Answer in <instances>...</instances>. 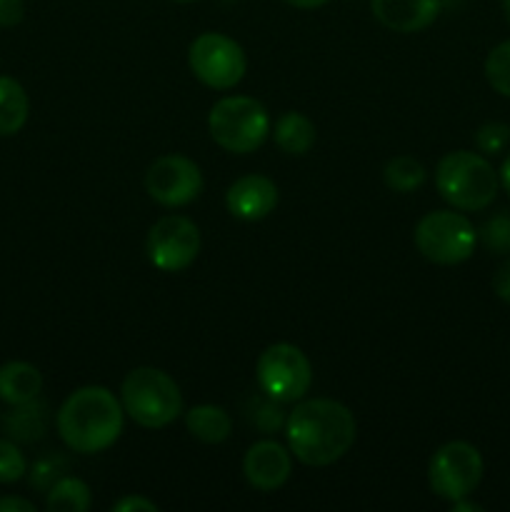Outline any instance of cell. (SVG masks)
I'll use <instances>...</instances> for the list:
<instances>
[{
    "label": "cell",
    "instance_id": "1",
    "mask_svg": "<svg viewBox=\"0 0 510 512\" xmlns=\"http://www.w3.org/2000/svg\"><path fill=\"white\" fill-rule=\"evenodd\" d=\"M285 438L300 463L325 468L350 453L358 438V425L353 413L338 400H303L285 418Z\"/></svg>",
    "mask_w": 510,
    "mask_h": 512
},
{
    "label": "cell",
    "instance_id": "2",
    "mask_svg": "<svg viewBox=\"0 0 510 512\" xmlns=\"http://www.w3.org/2000/svg\"><path fill=\"white\" fill-rule=\"evenodd\" d=\"M123 403L103 385H88L65 398L58 410V433L73 453L108 450L123 433Z\"/></svg>",
    "mask_w": 510,
    "mask_h": 512
},
{
    "label": "cell",
    "instance_id": "3",
    "mask_svg": "<svg viewBox=\"0 0 510 512\" xmlns=\"http://www.w3.org/2000/svg\"><path fill=\"white\" fill-rule=\"evenodd\" d=\"M435 185L445 203L455 210L478 213L485 210L500 190V178L493 165L480 153L470 150H455L440 158L435 170Z\"/></svg>",
    "mask_w": 510,
    "mask_h": 512
},
{
    "label": "cell",
    "instance_id": "4",
    "mask_svg": "<svg viewBox=\"0 0 510 512\" xmlns=\"http://www.w3.org/2000/svg\"><path fill=\"white\" fill-rule=\"evenodd\" d=\"M120 403L135 423L148 430L165 428L183 413L178 383L158 368L130 370L120 388Z\"/></svg>",
    "mask_w": 510,
    "mask_h": 512
},
{
    "label": "cell",
    "instance_id": "5",
    "mask_svg": "<svg viewBox=\"0 0 510 512\" xmlns=\"http://www.w3.org/2000/svg\"><path fill=\"white\" fill-rule=\"evenodd\" d=\"M208 128L215 143L235 155L255 153L270 133V115L260 100L228 95L210 108Z\"/></svg>",
    "mask_w": 510,
    "mask_h": 512
},
{
    "label": "cell",
    "instance_id": "6",
    "mask_svg": "<svg viewBox=\"0 0 510 512\" xmlns=\"http://www.w3.org/2000/svg\"><path fill=\"white\" fill-rule=\"evenodd\" d=\"M478 233L463 213L433 210L415 225V248L435 265H458L473 255Z\"/></svg>",
    "mask_w": 510,
    "mask_h": 512
},
{
    "label": "cell",
    "instance_id": "7",
    "mask_svg": "<svg viewBox=\"0 0 510 512\" xmlns=\"http://www.w3.org/2000/svg\"><path fill=\"white\" fill-rule=\"evenodd\" d=\"M255 378L260 390L275 403H298L313 385V368L298 345L275 343L260 353Z\"/></svg>",
    "mask_w": 510,
    "mask_h": 512
},
{
    "label": "cell",
    "instance_id": "8",
    "mask_svg": "<svg viewBox=\"0 0 510 512\" xmlns=\"http://www.w3.org/2000/svg\"><path fill=\"white\" fill-rule=\"evenodd\" d=\"M483 458L478 448L465 440H453L435 450L428 465V485L438 498L455 500L468 498L483 480Z\"/></svg>",
    "mask_w": 510,
    "mask_h": 512
},
{
    "label": "cell",
    "instance_id": "9",
    "mask_svg": "<svg viewBox=\"0 0 510 512\" xmlns=\"http://www.w3.org/2000/svg\"><path fill=\"white\" fill-rule=\"evenodd\" d=\"M188 63L195 78L215 90H230L243 80L248 60L243 48L223 33H203L190 43Z\"/></svg>",
    "mask_w": 510,
    "mask_h": 512
},
{
    "label": "cell",
    "instance_id": "10",
    "mask_svg": "<svg viewBox=\"0 0 510 512\" xmlns=\"http://www.w3.org/2000/svg\"><path fill=\"white\" fill-rule=\"evenodd\" d=\"M148 260L163 273H180L190 268L200 253V230L198 225L183 215H165L150 228Z\"/></svg>",
    "mask_w": 510,
    "mask_h": 512
},
{
    "label": "cell",
    "instance_id": "11",
    "mask_svg": "<svg viewBox=\"0 0 510 512\" xmlns=\"http://www.w3.org/2000/svg\"><path fill=\"white\" fill-rule=\"evenodd\" d=\"M145 190L163 208H183L203 190V173L185 155H163L145 173Z\"/></svg>",
    "mask_w": 510,
    "mask_h": 512
},
{
    "label": "cell",
    "instance_id": "12",
    "mask_svg": "<svg viewBox=\"0 0 510 512\" xmlns=\"http://www.w3.org/2000/svg\"><path fill=\"white\" fill-rule=\"evenodd\" d=\"M290 470H293L290 453L275 440H260L250 445L243 458L245 480L260 493H273L283 488L290 478Z\"/></svg>",
    "mask_w": 510,
    "mask_h": 512
},
{
    "label": "cell",
    "instance_id": "13",
    "mask_svg": "<svg viewBox=\"0 0 510 512\" xmlns=\"http://www.w3.org/2000/svg\"><path fill=\"white\" fill-rule=\"evenodd\" d=\"M225 205L230 215L240 220H248V223L263 220L278 205V185L265 175H243L228 188Z\"/></svg>",
    "mask_w": 510,
    "mask_h": 512
},
{
    "label": "cell",
    "instance_id": "14",
    "mask_svg": "<svg viewBox=\"0 0 510 512\" xmlns=\"http://www.w3.org/2000/svg\"><path fill=\"white\" fill-rule=\"evenodd\" d=\"M370 10L393 33H418L435 23L440 0H370Z\"/></svg>",
    "mask_w": 510,
    "mask_h": 512
},
{
    "label": "cell",
    "instance_id": "15",
    "mask_svg": "<svg viewBox=\"0 0 510 512\" xmlns=\"http://www.w3.org/2000/svg\"><path fill=\"white\" fill-rule=\"evenodd\" d=\"M43 390V375L35 365L13 360L0 365V400L8 405H23L35 400Z\"/></svg>",
    "mask_w": 510,
    "mask_h": 512
},
{
    "label": "cell",
    "instance_id": "16",
    "mask_svg": "<svg viewBox=\"0 0 510 512\" xmlns=\"http://www.w3.org/2000/svg\"><path fill=\"white\" fill-rule=\"evenodd\" d=\"M3 428L10 440H18V443H35V440L43 438L45 430H48V408H45L38 398L23 405H13V410L5 413Z\"/></svg>",
    "mask_w": 510,
    "mask_h": 512
},
{
    "label": "cell",
    "instance_id": "17",
    "mask_svg": "<svg viewBox=\"0 0 510 512\" xmlns=\"http://www.w3.org/2000/svg\"><path fill=\"white\" fill-rule=\"evenodd\" d=\"M185 425L188 433L205 445L223 443L233 430V420L220 405H195L185 413Z\"/></svg>",
    "mask_w": 510,
    "mask_h": 512
},
{
    "label": "cell",
    "instance_id": "18",
    "mask_svg": "<svg viewBox=\"0 0 510 512\" xmlns=\"http://www.w3.org/2000/svg\"><path fill=\"white\" fill-rule=\"evenodd\" d=\"M30 100L23 85L15 78L0 75V138L20 133L28 123Z\"/></svg>",
    "mask_w": 510,
    "mask_h": 512
},
{
    "label": "cell",
    "instance_id": "19",
    "mask_svg": "<svg viewBox=\"0 0 510 512\" xmlns=\"http://www.w3.org/2000/svg\"><path fill=\"white\" fill-rule=\"evenodd\" d=\"M273 135L278 148L288 155H305L318 138L313 120L303 113H295V110L283 113L275 120Z\"/></svg>",
    "mask_w": 510,
    "mask_h": 512
},
{
    "label": "cell",
    "instance_id": "20",
    "mask_svg": "<svg viewBox=\"0 0 510 512\" xmlns=\"http://www.w3.org/2000/svg\"><path fill=\"white\" fill-rule=\"evenodd\" d=\"M383 180L395 193H413L425 183V168L413 155H395L385 165Z\"/></svg>",
    "mask_w": 510,
    "mask_h": 512
},
{
    "label": "cell",
    "instance_id": "21",
    "mask_svg": "<svg viewBox=\"0 0 510 512\" xmlns=\"http://www.w3.org/2000/svg\"><path fill=\"white\" fill-rule=\"evenodd\" d=\"M45 505L50 512H85L90 510V488L80 478H60L48 490Z\"/></svg>",
    "mask_w": 510,
    "mask_h": 512
},
{
    "label": "cell",
    "instance_id": "22",
    "mask_svg": "<svg viewBox=\"0 0 510 512\" xmlns=\"http://www.w3.org/2000/svg\"><path fill=\"white\" fill-rule=\"evenodd\" d=\"M478 238L493 255H510V210L490 215L480 225Z\"/></svg>",
    "mask_w": 510,
    "mask_h": 512
},
{
    "label": "cell",
    "instance_id": "23",
    "mask_svg": "<svg viewBox=\"0 0 510 512\" xmlns=\"http://www.w3.org/2000/svg\"><path fill=\"white\" fill-rule=\"evenodd\" d=\"M485 78L495 93L510 98V40L495 45L485 58Z\"/></svg>",
    "mask_w": 510,
    "mask_h": 512
},
{
    "label": "cell",
    "instance_id": "24",
    "mask_svg": "<svg viewBox=\"0 0 510 512\" xmlns=\"http://www.w3.org/2000/svg\"><path fill=\"white\" fill-rule=\"evenodd\" d=\"M25 470L28 465H25V455L20 453L18 445L13 440H0V483H18Z\"/></svg>",
    "mask_w": 510,
    "mask_h": 512
},
{
    "label": "cell",
    "instance_id": "25",
    "mask_svg": "<svg viewBox=\"0 0 510 512\" xmlns=\"http://www.w3.org/2000/svg\"><path fill=\"white\" fill-rule=\"evenodd\" d=\"M510 143V125L505 123H485L475 130V148L483 155L503 153Z\"/></svg>",
    "mask_w": 510,
    "mask_h": 512
},
{
    "label": "cell",
    "instance_id": "26",
    "mask_svg": "<svg viewBox=\"0 0 510 512\" xmlns=\"http://www.w3.org/2000/svg\"><path fill=\"white\" fill-rule=\"evenodd\" d=\"M65 468H68V463H65L60 455H45V458H40L38 463L33 465V473H30V485L48 493V490L60 480V473H65Z\"/></svg>",
    "mask_w": 510,
    "mask_h": 512
},
{
    "label": "cell",
    "instance_id": "27",
    "mask_svg": "<svg viewBox=\"0 0 510 512\" xmlns=\"http://www.w3.org/2000/svg\"><path fill=\"white\" fill-rule=\"evenodd\" d=\"M25 18V0H0V25L13 28Z\"/></svg>",
    "mask_w": 510,
    "mask_h": 512
},
{
    "label": "cell",
    "instance_id": "28",
    "mask_svg": "<svg viewBox=\"0 0 510 512\" xmlns=\"http://www.w3.org/2000/svg\"><path fill=\"white\" fill-rule=\"evenodd\" d=\"M133 512V510H143V512H155L158 510V505L153 503V500L148 498H140V495H125L123 500H118V503H113V512Z\"/></svg>",
    "mask_w": 510,
    "mask_h": 512
},
{
    "label": "cell",
    "instance_id": "29",
    "mask_svg": "<svg viewBox=\"0 0 510 512\" xmlns=\"http://www.w3.org/2000/svg\"><path fill=\"white\" fill-rule=\"evenodd\" d=\"M493 290L503 303H510V258L495 270V278H493Z\"/></svg>",
    "mask_w": 510,
    "mask_h": 512
},
{
    "label": "cell",
    "instance_id": "30",
    "mask_svg": "<svg viewBox=\"0 0 510 512\" xmlns=\"http://www.w3.org/2000/svg\"><path fill=\"white\" fill-rule=\"evenodd\" d=\"M0 512H35V505L18 495H5L0 498Z\"/></svg>",
    "mask_w": 510,
    "mask_h": 512
},
{
    "label": "cell",
    "instance_id": "31",
    "mask_svg": "<svg viewBox=\"0 0 510 512\" xmlns=\"http://www.w3.org/2000/svg\"><path fill=\"white\" fill-rule=\"evenodd\" d=\"M498 178H500V185H503V188H505V193L510 195V153L505 155L503 165H500V173H498Z\"/></svg>",
    "mask_w": 510,
    "mask_h": 512
},
{
    "label": "cell",
    "instance_id": "32",
    "mask_svg": "<svg viewBox=\"0 0 510 512\" xmlns=\"http://www.w3.org/2000/svg\"><path fill=\"white\" fill-rule=\"evenodd\" d=\"M283 3L293 5V8H300V10H315L320 8V5L328 3V0H283Z\"/></svg>",
    "mask_w": 510,
    "mask_h": 512
},
{
    "label": "cell",
    "instance_id": "33",
    "mask_svg": "<svg viewBox=\"0 0 510 512\" xmlns=\"http://www.w3.org/2000/svg\"><path fill=\"white\" fill-rule=\"evenodd\" d=\"M480 510H483V505L468 503V500H465V498L455 500V503H453V512H480Z\"/></svg>",
    "mask_w": 510,
    "mask_h": 512
},
{
    "label": "cell",
    "instance_id": "34",
    "mask_svg": "<svg viewBox=\"0 0 510 512\" xmlns=\"http://www.w3.org/2000/svg\"><path fill=\"white\" fill-rule=\"evenodd\" d=\"M503 13H505V18H508V23H510V0H503Z\"/></svg>",
    "mask_w": 510,
    "mask_h": 512
},
{
    "label": "cell",
    "instance_id": "35",
    "mask_svg": "<svg viewBox=\"0 0 510 512\" xmlns=\"http://www.w3.org/2000/svg\"><path fill=\"white\" fill-rule=\"evenodd\" d=\"M173 3H193V0H173Z\"/></svg>",
    "mask_w": 510,
    "mask_h": 512
}]
</instances>
